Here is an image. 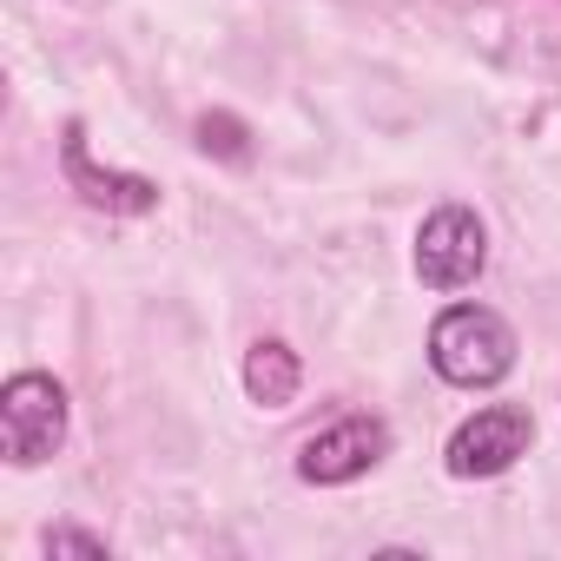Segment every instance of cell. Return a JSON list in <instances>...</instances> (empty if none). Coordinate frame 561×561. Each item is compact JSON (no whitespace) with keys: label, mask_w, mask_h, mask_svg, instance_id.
Wrapping results in <instances>:
<instances>
[{"label":"cell","mask_w":561,"mask_h":561,"mask_svg":"<svg viewBox=\"0 0 561 561\" xmlns=\"http://www.w3.org/2000/svg\"><path fill=\"white\" fill-rule=\"evenodd\" d=\"M390 423L383 416H337L331 430H318L305 449H298V476L311 489H344L357 476H370L383 456H390Z\"/></svg>","instance_id":"cell-5"},{"label":"cell","mask_w":561,"mask_h":561,"mask_svg":"<svg viewBox=\"0 0 561 561\" xmlns=\"http://www.w3.org/2000/svg\"><path fill=\"white\" fill-rule=\"evenodd\" d=\"M60 165H67V185H73L93 211H113V218L159 211V185H152V179L93 165V146H87V126H80V119H67V133H60Z\"/></svg>","instance_id":"cell-6"},{"label":"cell","mask_w":561,"mask_h":561,"mask_svg":"<svg viewBox=\"0 0 561 561\" xmlns=\"http://www.w3.org/2000/svg\"><path fill=\"white\" fill-rule=\"evenodd\" d=\"M430 370L456 390H495L515 370V331L489 305H449L430 324Z\"/></svg>","instance_id":"cell-1"},{"label":"cell","mask_w":561,"mask_h":561,"mask_svg":"<svg viewBox=\"0 0 561 561\" xmlns=\"http://www.w3.org/2000/svg\"><path fill=\"white\" fill-rule=\"evenodd\" d=\"M198 152H211V159H225V165H244V159H251L244 119H238V113H205V119H198Z\"/></svg>","instance_id":"cell-8"},{"label":"cell","mask_w":561,"mask_h":561,"mask_svg":"<svg viewBox=\"0 0 561 561\" xmlns=\"http://www.w3.org/2000/svg\"><path fill=\"white\" fill-rule=\"evenodd\" d=\"M41 548H47V554H87V561H106V554H113V541H106V535L67 528V522H60V528H47V535H41Z\"/></svg>","instance_id":"cell-9"},{"label":"cell","mask_w":561,"mask_h":561,"mask_svg":"<svg viewBox=\"0 0 561 561\" xmlns=\"http://www.w3.org/2000/svg\"><path fill=\"white\" fill-rule=\"evenodd\" d=\"M528 443H535V416L522 403H482L476 416L456 423V436L443 449V469L456 482H489V476L515 469L528 456Z\"/></svg>","instance_id":"cell-3"},{"label":"cell","mask_w":561,"mask_h":561,"mask_svg":"<svg viewBox=\"0 0 561 561\" xmlns=\"http://www.w3.org/2000/svg\"><path fill=\"white\" fill-rule=\"evenodd\" d=\"M489 264V231L469 205H436L416 231V277L423 291H462Z\"/></svg>","instance_id":"cell-4"},{"label":"cell","mask_w":561,"mask_h":561,"mask_svg":"<svg viewBox=\"0 0 561 561\" xmlns=\"http://www.w3.org/2000/svg\"><path fill=\"white\" fill-rule=\"evenodd\" d=\"M298 390H305V364H298L291 344L264 337V344L244 351V397H251L257 410H291Z\"/></svg>","instance_id":"cell-7"},{"label":"cell","mask_w":561,"mask_h":561,"mask_svg":"<svg viewBox=\"0 0 561 561\" xmlns=\"http://www.w3.org/2000/svg\"><path fill=\"white\" fill-rule=\"evenodd\" d=\"M67 443V390L47 370H21L0 390V456L14 469H41Z\"/></svg>","instance_id":"cell-2"}]
</instances>
